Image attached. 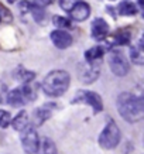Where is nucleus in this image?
<instances>
[{"label": "nucleus", "mask_w": 144, "mask_h": 154, "mask_svg": "<svg viewBox=\"0 0 144 154\" xmlns=\"http://www.w3.org/2000/svg\"><path fill=\"white\" fill-rule=\"evenodd\" d=\"M117 112L129 123L140 122L144 116L143 98L130 92H123L117 96Z\"/></svg>", "instance_id": "1"}, {"label": "nucleus", "mask_w": 144, "mask_h": 154, "mask_svg": "<svg viewBox=\"0 0 144 154\" xmlns=\"http://www.w3.org/2000/svg\"><path fill=\"white\" fill-rule=\"evenodd\" d=\"M71 84V75L64 69L51 71L42 81L41 88L47 96L58 98L65 94Z\"/></svg>", "instance_id": "2"}, {"label": "nucleus", "mask_w": 144, "mask_h": 154, "mask_svg": "<svg viewBox=\"0 0 144 154\" xmlns=\"http://www.w3.org/2000/svg\"><path fill=\"white\" fill-rule=\"evenodd\" d=\"M120 139H121L120 129H119V126L116 125V122L110 120L106 126H105L102 133L99 134L98 141H99V146H100L103 150H113L119 146Z\"/></svg>", "instance_id": "3"}, {"label": "nucleus", "mask_w": 144, "mask_h": 154, "mask_svg": "<svg viewBox=\"0 0 144 154\" xmlns=\"http://www.w3.org/2000/svg\"><path fill=\"white\" fill-rule=\"evenodd\" d=\"M34 98H35V95H34L33 89L28 85H24L21 88H16L13 91H10L9 95H7V102L13 107H19L24 106L26 103L33 100Z\"/></svg>", "instance_id": "4"}, {"label": "nucleus", "mask_w": 144, "mask_h": 154, "mask_svg": "<svg viewBox=\"0 0 144 154\" xmlns=\"http://www.w3.org/2000/svg\"><path fill=\"white\" fill-rule=\"evenodd\" d=\"M21 146L27 154H35L40 146V137L33 126H27L21 130Z\"/></svg>", "instance_id": "5"}, {"label": "nucleus", "mask_w": 144, "mask_h": 154, "mask_svg": "<svg viewBox=\"0 0 144 154\" xmlns=\"http://www.w3.org/2000/svg\"><path fill=\"white\" fill-rule=\"evenodd\" d=\"M109 66H110V71L116 76H124L130 71V65H129L127 60L119 51H113L109 55Z\"/></svg>", "instance_id": "6"}, {"label": "nucleus", "mask_w": 144, "mask_h": 154, "mask_svg": "<svg viewBox=\"0 0 144 154\" xmlns=\"http://www.w3.org/2000/svg\"><path fill=\"white\" fill-rule=\"evenodd\" d=\"M72 102H76V103L82 102V103L89 105V106H92L93 113H99V112H102L103 110L102 98H100L98 94L92 92V91H79Z\"/></svg>", "instance_id": "7"}, {"label": "nucleus", "mask_w": 144, "mask_h": 154, "mask_svg": "<svg viewBox=\"0 0 144 154\" xmlns=\"http://www.w3.org/2000/svg\"><path fill=\"white\" fill-rule=\"evenodd\" d=\"M51 41L57 48L60 50H65L71 47L72 44V37L69 33H66L65 30H55L51 33Z\"/></svg>", "instance_id": "8"}, {"label": "nucleus", "mask_w": 144, "mask_h": 154, "mask_svg": "<svg viewBox=\"0 0 144 154\" xmlns=\"http://www.w3.org/2000/svg\"><path fill=\"white\" fill-rule=\"evenodd\" d=\"M92 37L95 40H105L107 37V34H109V24L102 19V17H98V19H95L92 21Z\"/></svg>", "instance_id": "9"}, {"label": "nucleus", "mask_w": 144, "mask_h": 154, "mask_svg": "<svg viewBox=\"0 0 144 154\" xmlns=\"http://www.w3.org/2000/svg\"><path fill=\"white\" fill-rule=\"evenodd\" d=\"M69 13H71V17L74 20H76V21H85L89 17V14H90V7H89L88 3L79 0L78 3L69 10Z\"/></svg>", "instance_id": "10"}, {"label": "nucleus", "mask_w": 144, "mask_h": 154, "mask_svg": "<svg viewBox=\"0 0 144 154\" xmlns=\"http://www.w3.org/2000/svg\"><path fill=\"white\" fill-rule=\"evenodd\" d=\"M51 117V110L47 107H38L31 115V126L33 127H40L44 125L48 119Z\"/></svg>", "instance_id": "11"}, {"label": "nucleus", "mask_w": 144, "mask_h": 154, "mask_svg": "<svg viewBox=\"0 0 144 154\" xmlns=\"http://www.w3.org/2000/svg\"><path fill=\"white\" fill-rule=\"evenodd\" d=\"M99 76V69L95 65L84 66L81 65V72H79V78L82 79L84 84H92L98 79Z\"/></svg>", "instance_id": "12"}, {"label": "nucleus", "mask_w": 144, "mask_h": 154, "mask_svg": "<svg viewBox=\"0 0 144 154\" xmlns=\"http://www.w3.org/2000/svg\"><path fill=\"white\" fill-rule=\"evenodd\" d=\"M10 123H11V126H13L14 130L21 131L23 129H26V127L28 126V123H30L28 113L26 112V110H21V112H19L16 116H14V119L10 122Z\"/></svg>", "instance_id": "13"}, {"label": "nucleus", "mask_w": 144, "mask_h": 154, "mask_svg": "<svg viewBox=\"0 0 144 154\" xmlns=\"http://www.w3.org/2000/svg\"><path fill=\"white\" fill-rule=\"evenodd\" d=\"M37 154H57V147L54 141L48 137L42 139V141H40V146H38Z\"/></svg>", "instance_id": "14"}, {"label": "nucleus", "mask_w": 144, "mask_h": 154, "mask_svg": "<svg viewBox=\"0 0 144 154\" xmlns=\"http://www.w3.org/2000/svg\"><path fill=\"white\" fill-rule=\"evenodd\" d=\"M117 10H119V14L121 16H134L137 14V7H136L134 3H131L129 0H123L119 3L117 6Z\"/></svg>", "instance_id": "15"}, {"label": "nucleus", "mask_w": 144, "mask_h": 154, "mask_svg": "<svg viewBox=\"0 0 144 154\" xmlns=\"http://www.w3.org/2000/svg\"><path fill=\"white\" fill-rule=\"evenodd\" d=\"M14 78L24 82V84H28V82H31L35 78V74L31 72V71L24 69L23 66H20V68H17V71H14Z\"/></svg>", "instance_id": "16"}, {"label": "nucleus", "mask_w": 144, "mask_h": 154, "mask_svg": "<svg viewBox=\"0 0 144 154\" xmlns=\"http://www.w3.org/2000/svg\"><path fill=\"white\" fill-rule=\"evenodd\" d=\"M105 54V50L103 47H92L89 48L88 51H85V58L88 62H95V61L100 60Z\"/></svg>", "instance_id": "17"}, {"label": "nucleus", "mask_w": 144, "mask_h": 154, "mask_svg": "<svg viewBox=\"0 0 144 154\" xmlns=\"http://www.w3.org/2000/svg\"><path fill=\"white\" fill-rule=\"evenodd\" d=\"M130 58L131 61L137 64V65H143L144 64V57H143V45H141V41H140L139 47H133L130 50Z\"/></svg>", "instance_id": "18"}, {"label": "nucleus", "mask_w": 144, "mask_h": 154, "mask_svg": "<svg viewBox=\"0 0 144 154\" xmlns=\"http://www.w3.org/2000/svg\"><path fill=\"white\" fill-rule=\"evenodd\" d=\"M28 11L31 13V16H33V19L37 21V23H41L42 20L45 19V11H44V9H42V6H38V5H30V7H28Z\"/></svg>", "instance_id": "19"}, {"label": "nucleus", "mask_w": 144, "mask_h": 154, "mask_svg": "<svg viewBox=\"0 0 144 154\" xmlns=\"http://www.w3.org/2000/svg\"><path fill=\"white\" fill-rule=\"evenodd\" d=\"M130 41V33L129 31H119L112 37V44L113 45H124Z\"/></svg>", "instance_id": "20"}, {"label": "nucleus", "mask_w": 144, "mask_h": 154, "mask_svg": "<svg viewBox=\"0 0 144 154\" xmlns=\"http://www.w3.org/2000/svg\"><path fill=\"white\" fill-rule=\"evenodd\" d=\"M52 23H54V26H57V27H60V28H71L72 27V24H71L69 20L65 19V17H61V16H55V17L52 19Z\"/></svg>", "instance_id": "21"}, {"label": "nucleus", "mask_w": 144, "mask_h": 154, "mask_svg": "<svg viewBox=\"0 0 144 154\" xmlns=\"http://www.w3.org/2000/svg\"><path fill=\"white\" fill-rule=\"evenodd\" d=\"M11 115H10L7 110H0V127L2 129H6L9 127L10 122H11Z\"/></svg>", "instance_id": "22"}, {"label": "nucleus", "mask_w": 144, "mask_h": 154, "mask_svg": "<svg viewBox=\"0 0 144 154\" xmlns=\"http://www.w3.org/2000/svg\"><path fill=\"white\" fill-rule=\"evenodd\" d=\"M0 20H3L6 23H11V21H13L11 13H10L6 7H3V6H0Z\"/></svg>", "instance_id": "23"}, {"label": "nucleus", "mask_w": 144, "mask_h": 154, "mask_svg": "<svg viewBox=\"0 0 144 154\" xmlns=\"http://www.w3.org/2000/svg\"><path fill=\"white\" fill-rule=\"evenodd\" d=\"M78 2L79 0H60V6H61V9L62 10H65V11L69 13V10L72 9Z\"/></svg>", "instance_id": "24"}, {"label": "nucleus", "mask_w": 144, "mask_h": 154, "mask_svg": "<svg viewBox=\"0 0 144 154\" xmlns=\"http://www.w3.org/2000/svg\"><path fill=\"white\" fill-rule=\"evenodd\" d=\"M139 3H140V6L143 7V6H144V0H139Z\"/></svg>", "instance_id": "25"}, {"label": "nucleus", "mask_w": 144, "mask_h": 154, "mask_svg": "<svg viewBox=\"0 0 144 154\" xmlns=\"http://www.w3.org/2000/svg\"><path fill=\"white\" fill-rule=\"evenodd\" d=\"M7 2H9V3H16L17 0H7Z\"/></svg>", "instance_id": "26"}]
</instances>
